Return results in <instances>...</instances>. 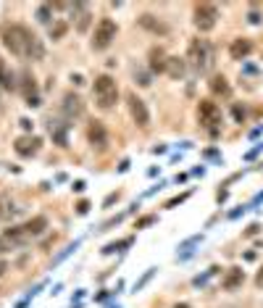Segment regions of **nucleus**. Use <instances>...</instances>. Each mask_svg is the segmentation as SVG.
<instances>
[{"label": "nucleus", "instance_id": "1", "mask_svg": "<svg viewBox=\"0 0 263 308\" xmlns=\"http://www.w3.org/2000/svg\"><path fill=\"white\" fill-rule=\"evenodd\" d=\"M0 40L16 58H32V61L45 58V45L24 24H0Z\"/></svg>", "mask_w": 263, "mask_h": 308}, {"label": "nucleus", "instance_id": "2", "mask_svg": "<svg viewBox=\"0 0 263 308\" xmlns=\"http://www.w3.org/2000/svg\"><path fill=\"white\" fill-rule=\"evenodd\" d=\"M93 93H95V100H98V108H103V111H111L119 103V85L111 74H98L95 76Z\"/></svg>", "mask_w": 263, "mask_h": 308}, {"label": "nucleus", "instance_id": "3", "mask_svg": "<svg viewBox=\"0 0 263 308\" xmlns=\"http://www.w3.org/2000/svg\"><path fill=\"white\" fill-rule=\"evenodd\" d=\"M187 61L195 66L198 71H208V68L213 66V48H211V42L203 40V37L190 40V45H187Z\"/></svg>", "mask_w": 263, "mask_h": 308}, {"label": "nucleus", "instance_id": "4", "mask_svg": "<svg viewBox=\"0 0 263 308\" xmlns=\"http://www.w3.org/2000/svg\"><path fill=\"white\" fill-rule=\"evenodd\" d=\"M116 34H119L116 21L103 16L98 21V27H95V34H93V50H108L113 45V40H116Z\"/></svg>", "mask_w": 263, "mask_h": 308}, {"label": "nucleus", "instance_id": "5", "mask_svg": "<svg viewBox=\"0 0 263 308\" xmlns=\"http://www.w3.org/2000/svg\"><path fill=\"white\" fill-rule=\"evenodd\" d=\"M198 121H200L211 134H216V129H219V124H221V108L216 106L213 100H208V98L200 100V103H198Z\"/></svg>", "mask_w": 263, "mask_h": 308}, {"label": "nucleus", "instance_id": "6", "mask_svg": "<svg viewBox=\"0 0 263 308\" xmlns=\"http://www.w3.org/2000/svg\"><path fill=\"white\" fill-rule=\"evenodd\" d=\"M127 106H129V113H132V121L140 129H145L147 124H150V111H147V103L137 95V93H129L127 95Z\"/></svg>", "mask_w": 263, "mask_h": 308}, {"label": "nucleus", "instance_id": "7", "mask_svg": "<svg viewBox=\"0 0 263 308\" xmlns=\"http://www.w3.org/2000/svg\"><path fill=\"white\" fill-rule=\"evenodd\" d=\"M216 19H219V8L213 3H198L195 6V27L200 32H211L216 27Z\"/></svg>", "mask_w": 263, "mask_h": 308}, {"label": "nucleus", "instance_id": "8", "mask_svg": "<svg viewBox=\"0 0 263 308\" xmlns=\"http://www.w3.org/2000/svg\"><path fill=\"white\" fill-rule=\"evenodd\" d=\"M40 145H42L40 137L27 134V137H19V140H16L14 150H16L21 158H32V156H37V153H40Z\"/></svg>", "mask_w": 263, "mask_h": 308}, {"label": "nucleus", "instance_id": "9", "mask_svg": "<svg viewBox=\"0 0 263 308\" xmlns=\"http://www.w3.org/2000/svg\"><path fill=\"white\" fill-rule=\"evenodd\" d=\"M87 140L93 142V147L98 145L100 150L108 145V134H106V127H103V121H90V127H87Z\"/></svg>", "mask_w": 263, "mask_h": 308}, {"label": "nucleus", "instance_id": "10", "mask_svg": "<svg viewBox=\"0 0 263 308\" xmlns=\"http://www.w3.org/2000/svg\"><path fill=\"white\" fill-rule=\"evenodd\" d=\"M63 113H66L68 119L82 116V113H84V103H82V98L74 95V93H66V95H63Z\"/></svg>", "mask_w": 263, "mask_h": 308}, {"label": "nucleus", "instance_id": "11", "mask_svg": "<svg viewBox=\"0 0 263 308\" xmlns=\"http://www.w3.org/2000/svg\"><path fill=\"white\" fill-rule=\"evenodd\" d=\"M250 53H253V42H250L247 37H239V40H234V42L229 45V55H232L234 61L247 58Z\"/></svg>", "mask_w": 263, "mask_h": 308}, {"label": "nucleus", "instance_id": "12", "mask_svg": "<svg viewBox=\"0 0 263 308\" xmlns=\"http://www.w3.org/2000/svg\"><path fill=\"white\" fill-rule=\"evenodd\" d=\"M71 11H74V19H76V29L79 32H87L90 19H93V14H90V6L87 3H74Z\"/></svg>", "mask_w": 263, "mask_h": 308}, {"label": "nucleus", "instance_id": "13", "mask_svg": "<svg viewBox=\"0 0 263 308\" xmlns=\"http://www.w3.org/2000/svg\"><path fill=\"white\" fill-rule=\"evenodd\" d=\"M166 74L171 79H182L187 74V61L185 58H177V55H168V61H166Z\"/></svg>", "mask_w": 263, "mask_h": 308}, {"label": "nucleus", "instance_id": "14", "mask_svg": "<svg viewBox=\"0 0 263 308\" xmlns=\"http://www.w3.org/2000/svg\"><path fill=\"white\" fill-rule=\"evenodd\" d=\"M242 282H245V271L234 266V269L226 271V277L221 279V287L224 290H237V287H242Z\"/></svg>", "mask_w": 263, "mask_h": 308}, {"label": "nucleus", "instance_id": "15", "mask_svg": "<svg viewBox=\"0 0 263 308\" xmlns=\"http://www.w3.org/2000/svg\"><path fill=\"white\" fill-rule=\"evenodd\" d=\"M147 61H150V68L153 71H166V61H168V55L163 53V48H150V53H147Z\"/></svg>", "mask_w": 263, "mask_h": 308}, {"label": "nucleus", "instance_id": "16", "mask_svg": "<svg viewBox=\"0 0 263 308\" xmlns=\"http://www.w3.org/2000/svg\"><path fill=\"white\" fill-rule=\"evenodd\" d=\"M137 21H140V27L150 29V32H155V34H166V32H168V27L163 24V21H158V19H155V16H150V14H142Z\"/></svg>", "mask_w": 263, "mask_h": 308}, {"label": "nucleus", "instance_id": "17", "mask_svg": "<svg viewBox=\"0 0 263 308\" xmlns=\"http://www.w3.org/2000/svg\"><path fill=\"white\" fill-rule=\"evenodd\" d=\"M45 229H48V219H45V216H34V219H29V221L24 224L27 237H37V235H42Z\"/></svg>", "mask_w": 263, "mask_h": 308}, {"label": "nucleus", "instance_id": "18", "mask_svg": "<svg viewBox=\"0 0 263 308\" xmlns=\"http://www.w3.org/2000/svg\"><path fill=\"white\" fill-rule=\"evenodd\" d=\"M50 137L58 145H66V124L61 121H50Z\"/></svg>", "mask_w": 263, "mask_h": 308}, {"label": "nucleus", "instance_id": "19", "mask_svg": "<svg viewBox=\"0 0 263 308\" xmlns=\"http://www.w3.org/2000/svg\"><path fill=\"white\" fill-rule=\"evenodd\" d=\"M211 93H216V95H229V85H226L224 76H213L211 79Z\"/></svg>", "mask_w": 263, "mask_h": 308}, {"label": "nucleus", "instance_id": "20", "mask_svg": "<svg viewBox=\"0 0 263 308\" xmlns=\"http://www.w3.org/2000/svg\"><path fill=\"white\" fill-rule=\"evenodd\" d=\"M53 11H55V6H53V3H42V6L37 8V19L42 21V24H50V19H53Z\"/></svg>", "mask_w": 263, "mask_h": 308}, {"label": "nucleus", "instance_id": "21", "mask_svg": "<svg viewBox=\"0 0 263 308\" xmlns=\"http://www.w3.org/2000/svg\"><path fill=\"white\" fill-rule=\"evenodd\" d=\"M0 85H3L6 90L16 87V85H14V76L8 74V66H6V61H3V58H0Z\"/></svg>", "mask_w": 263, "mask_h": 308}, {"label": "nucleus", "instance_id": "22", "mask_svg": "<svg viewBox=\"0 0 263 308\" xmlns=\"http://www.w3.org/2000/svg\"><path fill=\"white\" fill-rule=\"evenodd\" d=\"M155 271H158V269H147V271H145V277H142L140 282H137V284H134V292H140V290L145 287V284H147V282H150V279H153V274H155Z\"/></svg>", "mask_w": 263, "mask_h": 308}, {"label": "nucleus", "instance_id": "23", "mask_svg": "<svg viewBox=\"0 0 263 308\" xmlns=\"http://www.w3.org/2000/svg\"><path fill=\"white\" fill-rule=\"evenodd\" d=\"M63 34H66V24H63V21H58L55 27H50V37H53V40H61Z\"/></svg>", "mask_w": 263, "mask_h": 308}, {"label": "nucleus", "instance_id": "24", "mask_svg": "<svg viewBox=\"0 0 263 308\" xmlns=\"http://www.w3.org/2000/svg\"><path fill=\"white\" fill-rule=\"evenodd\" d=\"M127 245H132V237L121 240V243H111V245H106V248H103V253H113L116 248H127Z\"/></svg>", "mask_w": 263, "mask_h": 308}, {"label": "nucleus", "instance_id": "25", "mask_svg": "<svg viewBox=\"0 0 263 308\" xmlns=\"http://www.w3.org/2000/svg\"><path fill=\"white\" fill-rule=\"evenodd\" d=\"M232 113H234V119H237V124H242V121H245V111L239 108V106H234V108H232Z\"/></svg>", "mask_w": 263, "mask_h": 308}, {"label": "nucleus", "instance_id": "26", "mask_svg": "<svg viewBox=\"0 0 263 308\" xmlns=\"http://www.w3.org/2000/svg\"><path fill=\"white\" fill-rule=\"evenodd\" d=\"M155 221V216H142L140 221H137V229H142V226H147V224H153Z\"/></svg>", "mask_w": 263, "mask_h": 308}, {"label": "nucleus", "instance_id": "27", "mask_svg": "<svg viewBox=\"0 0 263 308\" xmlns=\"http://www.w3.org/2000/svg\"><path fill=\"white\" fill-rule=\"evenodd\" d=\"M187 198H190V192H185V195H179V198H174V200H168V203H166V208H174L177 203H182V200H187Z\"/></svg>", "mask_w": 263, "mask_h": 308}, {"label": "nucleus", "instance_id": "28", "mask_svg": "<svg viewBox=\"0 0 263 308\" xmlns=\"http://www.w3.org/2000/svg\"><path fill=\"white\" fill-rule=\"evenodd\" d=\"M90 211V203L87 200H79V205H76V213H87Z\"/></svg>", "mask_w": 263, "mask_h": 308}, {"label": "nucleus", "instance_id": "29", "mask_svg": "<svg viewBox=\"0 0 263 308\" xmlns=\"http://www.w3.org/2000/svg\"><path fill=\"white\" fill-rule=\"evenodd\" d=\"M255 284H258V287H263V269L255 274Z\"/></svg>", "mask_w": 263, "mask_h": 308}, {"label": "nucleus", "instance_id": "30", "mask_svg": "<svg viewBox=\"0 0 263 308\" xmlns=\"http://www.w3.org/2000/svg\"><path fill=\"white\" fill-rule=\"evenodd\" d=\"M171 308H192L190 303H177V305H171Z\"/></svg>", "mask_w": 263, "mask_h": 308}, {"label": "nucleus", "instance_id": "31", "mask_svg": "<svg viewBox=\"0 0 263 308\" xmlns=\"http://www.w3.org/2000/svg\"><path fill=\"white\" fill-rule=\"evenodd\" d=\"M6 271V264H0V274H3Z\"/></svg>", "mask_w": 263, "mask_h": 308}, {"label": "nucleus", "instance_id": "32", "mask_svg": "<svg viewBox=\"0 0 263 308\" xmlns=\"http://www.w3.org/2000/svg\"><path fill=\"white\" fill-rule=\"evenodd\" d=\"M71 308H82V305H71Z\"/></svg>", "mask_w": 263, "mask_h": 308}]
</instances>
